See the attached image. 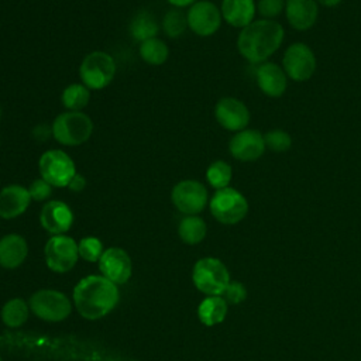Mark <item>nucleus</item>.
<instances>
[{
  "instance_id": "nucleus-1",
  "label": "nucleus",
  "mask_w": 361,
  "mask_h": 361,
  "mask_svg": "<svg viewBox=\"0 0 361 361\" xmlns=\"http://www.w3.org/2000/svg\"><path fill=\"white\" fill-rule=\"evenodd\" d=\"M285 37L282 25L275 20H254L241 28L237 48L243 58L251 63H262L278 51Z\"/></svg>"
},
{
  "instance_id": "nucleus-2",
  "label": "nucleus",
  "mask_w": 361,
  "mask_h": 361,
  "mask_svg": "<svg viewBox=\"0 0 361 361\" xmlns=\"http://www.w3.org/2000/svg\"><path fill=\"white\" fill-rule=\"evenodd\" d=\"M78 312L90 320L106 316L118 302L116 283L104 276H86L73 289Z\"/></svg>"
},
{
  "instance_id": "nucleus-3",
  "label": "nucleus",
  "mask_w": 361,
  "mask_h": 361,
  "mask_svg": "<svg viewBox=\"0 0 361 361\" xmlns=\"http://www.w3.org/2000/svg\"><path fill=\"white\" fill-rule=\"evenodd\" d=\"M51 131L59 144L75 147L89 140L93 131V123L87 114L69 110L56 116Z\"/></svg>"
},
{
  "instance_id": "nucleus-4",
  "label": "nucleus",
  "mask_w": 361,
  "mask_h": 361,
  "mask_svg": "<svg viewBox=\"0 0 361 361\" xmlns=\"http://www.w3.org/2000/svg\"><path fill=\"white\" fill-rule=\"evenodd\" d=\"M193 283L195 286L209 295L220 296L230 283V275L226 265L217 258H202L193 267Z\"/></svg>"
},
{
  "instance_id": "nucleus-5",
  "label": "nucleus",
  "mask_w": 361,
  "mask_h": 361,
  "mask_svg": "<svg viewBox=\"0 0 361 361\" xmlns=\"http://www.w3.org/2000/svg\"><path fill=\"white\" fill-rule=\"evenodd\" d=\"M116 75V62L113 56L103 51H93L87 54L79 68L82 83L94 90H100L110 85Z\"/></svg>"
},
{
  "instance_id": "nucleus-6",
  "label": "nucleus",
  "mask_w": 361,
  "mask_h": 361,
  "mask_svg": "<svg viewBox=\"0 0 361 361\" xmlns=\"http://www.w3.org/2000/svg\"><path fill=\"white\" fill-rule=\"evenodd\" d=\"M209 206L213 217L223 224H237L248 213L247 199L230 186L216 190Z\"/></svg>"
},
{
  "instance_id": "nucleus-7",
  "label": "nucleus",
  "mask_w": 361,
  "mask_h": 361,
  "mask_svg": "<svg viewBox=\"0 0 361 361\" xmlns=\"http://www.w3.org/2000/svg\"><path fill=\"white\" fill-rule=\"evenodd\" d=\"M38 169L42 179L55 188L68 186L78 173L73 159L61 149L45 151L38 161Z\"/></svg>"
},
{
  "instance_id": "nucleus-8",
  "label": "nucleus",
  "mask_w": 361,
  "mask_h": 361,
  "mask_svg": "<svg viewBox=\"0 0 361 361\" xmlns=\"http://www.w3.org/2000/svg\"><path fill=\"white\" fill-rule=\"evenodd\" d=\"M316 56L310 47L303 42L289 45L282 58V66L288 78L296 82L310 79L316 71Z\"/></svg>"
},
{
  "instance_id": "nucleus-9",
  "label": "nucleus",
  "mask_w": 361,
  "mask_h": 361,
  "mask_svg": "<svg viewBox=\"0 0 361 361\" xmlns=\"http://www.w3.org/2000/svg\"><path fill=\"white\" fill-rule=\"evenodd\" d=\"M171 200L179 212L195 216L200 213L207 204V189L197 180L185 179L173 186L171 192Z\"/></svg>"
},
{
  "instance_id": "nucleus-10",
  "label": "nucleus",
  "mask_w": 361,
  "mask_h": 361,
  "mask_svg": "<svg viewBox=\"0 0 361 361\" xmlns=\"http://www.w3.org/2000/svg\"><path fill=\"white\" fill-rule=\"evenodd\" d=\"M79 250L73 238L63 234L54 235L45 245V261L55 272H68L78 261Z\"/></svg>"
},
{
  "instance_id": "nucleus-11",
  "label": "nucleus",
  "mask_w": 361,
  "mask_h": 361,
  "mask_svg": "<svg viewBox=\"0 0 361 361\" xmlns=\"http://www.w3.org/2000/svg\"><path fill=\"white\" fill-rule=\"evenodd\" d=\"M32 312L48 322L63 320L71 313V302L58 290L44 289L35 292L30 299Z\"/></svg>"
},
{
  "instance_id": "nucleus-12",
  "label": "nucleus",
  "mask_w": 361,
  "mask_h": 361,
  "mask_svg": "<svg viewBox=\"0 0 361 361\" xmlns=\"http://www.w3.org/2000/svg\"><path fill=\"white\" fill-rule=\"evenodd\" d=\"M220 8L207 0L193 3L186 14L188 27L200 37H209L214 34L221 24Z\"/></svg>"
},
{
  "instance_id": "nucleus-13",
  "label": "nucleus",
  "mask_w": 361,
  "mask_h": 361,
  "mask_svg": "<svg viewBox=\"0 0 361 361\" xmlns=\"http://www.w3.org/2000/svg\"><path fill=\"white\" fill-rule=\"evenodd\" d=\"M214 117L223 128L234 133L244 130L250 123L248 107L235 97L220 99L214 107Z\"/></svg>"
},
{
  "instance_id": "nucleus-14",
  "label": "nucleus",
  "mask_w": 361,
  "mask_h": 361,
  "mask_svg": "<svg viewBox=\"0 0 361 361\" xmlns=\"http://www.w3.org/2000/svg\"><path fill=\"white\" fill-rule=\"evenodd\" d=\"M230 154L233 158L243 161V162H250L255 161L262 154L265 152V141H264V134H261L257 130H241L233 135L228 144Z\"/></svg>"
},
{
  "instance_id": "nucleus-15",
  "label": "nucleus",
  "mask_w": 361,
  "mask_h": 361,
  "mask_svg": "<svg viewBox=\"0 0 361 361\" xmlns=\"http://www.w3.org/2000/svg\"><path fill=\"white\" fill-rule=\"evenodd\" d=\"M99 268L103 276L113 283H124L131 275V259L124 250L111 247L102 254Z\"/></svg>"
},
{
  "instance_id": "nucleus-16",
  "label": "nucleus",
  "mask_w": 361,
  "mask_h": 361,
  "mask_svg": "<svg viewBox=\"0 0 361 361\" xmlns=\"http://www.w3.org/2000/svg\"><path fill=\"white\" fill-rule=\"evenodd\" d=\"M39 221L48 233L58 235L71 228L73 213L66 203L61 200H51L42 207Z\"/></svg>"
},
{
  "instance_id": "nucleus-17",
  "label": "nucleus",
  "mask_w": 361,
  "mask_h": 361,
  "mask_svg": "<svg viewBox=\"0 0 361 361\" xmlns=\"http://www.w3.org/2000/svg\"><path fill=\"white\" fill-rule=\"evenodd\" d=\"M257 85L261 92L269 97H281L288 86V76L279 65L274 62H262L257 72Z\"/></svg>"
},
{
  "instance_id": "nucleus-18",
  "label": "nucleus",
  "mask_w": 361,
  "mask_h": 361,
  "mask_svg": "<svg viewBox=\"0 0 361 361\" xmlns=\"http://www.w3.org/2000/svg\"><path fill=\"white\" fill-rule=\"evenodd\" d=\"M285 14L290 27L306 31L316 24L319 7L316 0H286Z\"/></svg>"
},
{
  "instance_id": "nucleus-19",
  "label": "nucleus",
  "mask_w": 361,
  "mask_h": 361,
  "mask_svg": "<svg viewBox=\"0 0 361 361\" xmlns=\"http://www.w3.org/2000/svg\"><path fill=\"white\" fill-rule=\"evenodd\" d=\"M31 196L21 185H8L0 190V217L14 219L23 214L30 206Z\"/></svg>"
},
{
  "instance_id": "nucleus-20",
  "label": "nucleus",
  "mask_w": 361,
  "mask_h": 361,
  "mask_svg": "<svg viewBox=\"0 0 361 361\" xmlns=\"http://www.w3.org/2000/svg\"><path fill=\"white\" fill-rule=\"evenodd\" d=\"M254 0H223L221 17L235 28H244L254 21L255 16Z\"/></svg>"
},
{
  "instance_id": "nucleus-21",
  "label": "nucleus",
  "mask_w": 361,
  "mask_h": 361,
  "mask_svg": "<svg viewBox=\"0 0 361 361\" xmlns=\"http://www.w3.org/2000/svg\"><path fill=\"white\" fill-rule=\"evenodd\" d=\"M28 247L18 234H8L0 240V265L4 268L18 267L27 257Z\"/></svg>"
},
{
  "instance_id": "nucleus-22",
  "label": "nucleus",
  "mask_w": 361,
  "mask_h": 361,
  "mask_svg": "<svg viewBox=\"0 0 361 361\" xmlns=\"http://www.w3.org/2000/svg\"><path fill=\"white\" fill-rule=\"evenodd\" d=\"M226 314H227V302L221 296L206 298L197 309V316L200 322L206 326H214L223 322Z\"/></svg>"
},
{
  "instance_id": "nucleus-23",
  "label": "nucleus",
  "mask_w": 361,
  "mask_h": 361,
  "mask_svg": "<svg viewBox=\"0 0 361 361\" xmlns=\"http://www.w3.org/2000/svg\"><path fill=\"white\" fill-rule=\"evenodd\" d=\"M130 32L134 37V39L142 42L149 38H155L158 34V24L152 14L148 11L138 13L131 24H130Z\"/></svg>"
},
{
  "instance_id": "nucleus-24",
  "label": "nucleus",
  "mask_w": 361,
  "mask_h": 361,
  "mask_svg": "<svg viewBox=\"0 0 361 361\" xmlns=\"http://www.w3.org/2000/svg\"><path fill=\"white\" fill-rule=\"evenodd\" d=\"M179 237L186 244H197L206 237V223L197 216H186L179 223Z\"/></svg>"
},
{
  "instance_id": "nucleus-25",
  "label": "nucleus",
  "mask_w": 361,
  "mask_h": 361,
  "mask_svg": "<svg viewBox=\"0 0 361 361\" xmlns=\"http://www.w3.org/2000/svg\"><path fill=\"white\" fill-rule=\"evenodd\" d=\"M168 47L159 38H149L140 44V55L148 65H162L168 58Z\"/></svg>"
},
{
  "instance_id": "nucleus-26",
  "label": "nucleus",
  "mask_w": 361,
  "mask_h": 361,
  "mask_svg": "<svg viewBox=\"0 0 361 361\" xmlns=\"http://www.w3.org/2000/svg\"><path fill=\"white\" fill-rule=\"evenodd\" d=\"M90 99L89 87L83 83H72L62 92V103L71 111H80Z\"/></svg>"
},
{
  "instance_id": "nucleus-27",
  "label": "nucleus",
  "mask_w": 361,
  "mask_h": 361,
  "mask_svg": "<svg viewBox=\"0 0 361 361\" xmlns=\"http://www.w3.org/2000/svg\"><path fill=\"white\" fill-rule=\"evenodd\" d=\"M28 317V307L23 299H11L1 309V320L8 327L21 326Z\"/></svg>"
},
{
  "instance_id": "nucleus-28",
  "label": "nucleus",
  "mask_w": 361,
  "mask_h": 361,
  "mask_svg": "<svg viewBox=\"0 0 361 361\" xmlns=\"http://www.w3.org/2000/svg\"><path fill=\"white\" fill-rule=\"evenodd\" d=\"M233 169L226 161H214L206 169V179L216 190L227 188L231 182Z\"/></svg>"
},
{
  "instance_id": "nucleus-29",
  "label": "nucleus",
  "mask_w": 361,
  "mask_h": 361,
  "mask_svg": "<svg viewBox=\"0 0 361 361\" xmlns=\"http://www.w3.org/2000/svg\"><path fill=\"white\" fill-rule=\"evenodd\" d=\"M264 141H265V147L276 154L286 152L292 147V137L289 135V133L281 128H274L265 133Z\"/></svg>"
},
{
  "instance_id": "nucleus-30",
  "label": "nucleus",
  "mask_w": 361,
  "mask_h": 361,
  "mask_svg": "<svg viewBox=\"0 0 361 361\" xmlns=\"http://www.w3.org/2000/svg\"><path fill=\"white\" fill-rule=\"evenodd\" d=\"M162 25H164V31L166 32V35L176 38V37L182 35L188 27L186 14H183L179 10H171L164 17Z\"/></svg>"
},
{
  "instance_id": "nucleus-31",
  "label": "nucleus",
  "mask_w": 361,
  "mask_h": 361,
  "mask_svg": "<svg viewBox=\"0 0 361 361\" xmlns=\"http://www.w3.org/2000/svg\"><path fill=\"white\" fill-rule=\"evenodd\" d=\"M78 250H79V255L82 258H85L86 261H90V262H94V261L100 259V257L103 254L102 252L103 251L102 243L96 237H86V238L80 240V243L78 245Z\"/></svg>"
},
{
  "instance_id": "nucleus-32",
  "label": "nucleus",
  "mask_w": 361,
  "mask_h": 361,
  "mask_svg": "<svg viewBox=\"0 0 361 361\" xmlns=\"http://www.w3.org/2000/svg\"><path fill=\"white\" fill-rule=\"evenodd\" d=\"M285 0H258L257 11L265 20L276 18L285 10Z\"/></svg>"
},
{
  "instance_id": "nucleus-33",
  "label": "nucleus",
  "mask_w": 361,
  "mask_h": 361,
  "mask_svg": "<svg viewBox=\"0 0 361 361\" xmlns=\"http://www.w3.org/2000/svg\"><path fill=\"white\" fill-rule=\"evenodd\" d=\"M28 192L31 196V200L35 202H42L45 199H48L52 193V186L45 180V179H35L31 182V185L28 186Z\"/></svg>"
},
{
  "instance_id": "nucleus-34",
  "label": "nucleus",
  "mask_w": 361,
  "mask_h": 361,
  "mask_svg": "<svg viewBox=\"0 0 361 361\" xmlns=\"http://www.w3.org/2000/svg\"><path fill=\"white\" fill-rule=\"evenodd\" d=\"M223 295H224V300L226 302H228L231 305H238V303H241L245 299L247 290H245L243 283H240L237 281H234V282L230 281V283L227 285V288L223 292Z\"/></svg>"
},
{
  "instance_id": "nucleus-35",
  "label": "nucleus",
  "mask_w": 361,
  "mask_h": 361,
  "mask_svg": "<svg viewBox=\"0 0 361 361\" xmlns=\"http://www.w3.org/2000/svg\"><path fill=\"white\" fill-rule=\"evenodd\" d=\"M85 186H86V179L80 173H76L68 185V188L73 192H80L82 189H85Z\"/></svg>"
},
{
  "instance_id": "nucleus-36",
  "label": "nucleus",
  "mask_w": 361,
  "mask_h": 361,
  "mask_svg": "<svg viewBox=\"0 0 361 361\" xmlns=\"http://www.w3.org/2000/svg\"><path fill=\"white\" fill-rule=\"evenodd\" d=\"M172 6L175 7H186V6H192L193 3H196L197 0H168Z\"/></svg>"
},
{
  "instance_id": "nucleus-37",
  "label": "nucleus",
  "mask_w": 361,
  "mask_h": 361,
  "mask_svg": "<svg viewBox=\"0 0 361 361\" xmlns=\"http://www.w3.org/2000/svg\"><path fill=\"white\" fill-rule=\"evenodd\" d=\"M317 4H322L324 7H336L337 4L341 3V0H316Z\"/></svg>"
},
{
  "instance_id": "nucleus-38",
  "label": "nucleus",
  "mask_w": 361,
  "mask_h": 361,
  "mask_svg": "<svg viewBox=\"0 0 361 361\" xmlns=\"http://www.w3.org/2000/svg\"><path fill=\"white\" fill-rule=\"evenodd\" d=\"M0 361H1V358H0Z\"/></svg>"
}]
</instances>
